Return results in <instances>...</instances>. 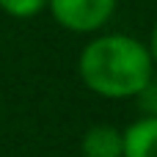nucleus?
Wrapping results in <instances>:
<instances>
[{
	"instance_id": "obj_3",
	"label": "nucleus",
	"mask_w": 157,
	"mask_h": 157,
	"mask_svg": "<svg viewBox=\"0 0 157 157\" xmlns=\"http://www.w3.org/2000/svg\"><path fill=\"white\" fill-rule=\"evenodd\" d=\"M80 152H83V157H121V152H124L121 130H116L113 124L88 127L80 141Z\"/></svg>"
},
{
	"instance_id": "obj_2",
	"label": "nucleus",
	"mask_w": 157,
	"mask_h": 157,
	"mask_svg": "<svg viewBox=\"0 0 157 157\" xmlns=\"http://www.w3.org/2000/svg\"><path fill=\"white\" fill-rule=\"evenodd\" d=\"M119 0H47L52 19L72 33H94L113 17Z\"/></svg>"
},
{
	"instance_id": "obj_1",
	"label": "nucleus",
	"mask_w": 157,
	"mask_h": 157,
	"mask_svg": "<svg viewBox=\"0 0 157 157\" xmlns=\"http://www.w3.org/2000/svg\"><path fill=\"white\" fill-rule=\"evenodd\" d=\"M77 72L88 91L105 99H132L155 77V63L135 36L105 33L80 50Z\"/></svg>"
},
{
	"instance_id": "obj_5",
	"label": "nucleus",
	"mask_w": 157,
	"mask_h": 157,
	"mask_svg": "<svg viewBox=\"0 0 157 157\" xmlns=\"http://www.w3.org/2000/svg\"><path fill=\"white\" fill-rule=\"evenodd\" d=\"M0 8L8 17L28 19V17H36L39 11H44L47 8V0H0Z\"/></svg>"
},
{
	"instance_id": "obj_4",
	"label": "nucleus",
	"mask_w": 157,
	"mask_h": 157,
	"mask_svg": "<svg viewBox=\"0 0 157 157\" xmlns=\"http://www.w3.org/2000/svg\"><path fill=\"white\" fill-rule=\"evenodd\" d=\"M121 157H157V119H138L121 130Z\"/></svg>"
},
{
	"instance_id": "obj_7",
	"label": "nucleus",
	"mask_w": 157,
	"mask_h": 157,
	"mask_svg": "<svg viewBox=\"0 0 157 157\" xmlns=\"http://www.w3.org/2000/svg\"><path fill=\"white\" fill-rule=\"evenodd\" d=\"M146 50H149V58H152V63L157 66V22H155V28H152V36H149V44H146Z\"/></svg>"
},
{
	"instance_id": "obj_6",
	"label": "nucleus",
	"mask_w": 157,
	"mask_h": 157,
	"mask_svg": "<svg viewBox=\"0 0 157 157\" xmlns=\"http://www.w3.org/2000/svg\"><path fill=\"white\" fill-rule=\"evenodd\" d=\"M132 99H135V108L141 110V119H157V80L155 77Z\"/></svg>"
}]
</instances>
